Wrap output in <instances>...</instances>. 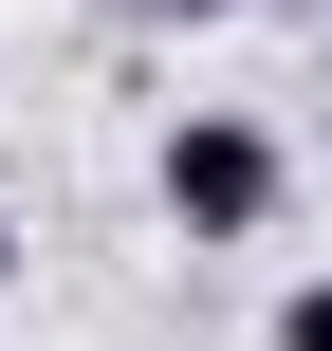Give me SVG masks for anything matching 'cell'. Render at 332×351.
Listing matches in <instances>:
<instances>
[{"mask_svg":"<svg viewBox=\"0 0 332 351\" xmlns=\"http://www.w3.org/2000/svg\"><path fill=\"white\" fill-rule=\"evenodd\" d=\"M148 204H166L185 241H259V222L296 204V148H277L259 111H166V148H148Z\"/></svg>","mask_w":332,"mask_h":351,"instance_id":"1","label":"cell"},{"mask_svg":"<svg viewBox=\"0 0 332 351\" xmlns=\"http://www.w3.org/2000/svg\"><path fill=\"white\" fill-rule=\"evenodd\" d=\"M277 351H332V278H296V296H277Z\"/></svg>","mask_w":332,"mask_h":351,"instance_id":"2","label":"cell"},{"mask_svg":"<svg viewBox=\"0 0 332 351\" xmlns=\"http://www.w3.org/2000/svg\"><path fill=\"white\" fill-rule=\"evenodd\" d=\"M129 19H240V0H129Z\"/></svg>","mask_w":332,"mask_h":351,"instance_id":"3","label":"cell"},{"mask_svg":"<svg viewBox=\"0 0 332 351\" xmlns=\"http://www.w3.org/2000/svg\"><path fill=\"white\" fill-rule=\"evenodd\" d=\"M0 278H18V204H0Z\"/></svg>","mask_w":332,"mask_h":351,"instance_id":"4","label":"cell"}]
</instances>
